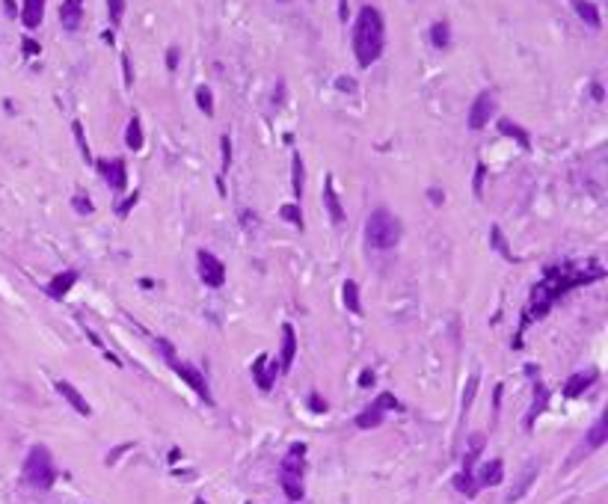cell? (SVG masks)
Listing matches in <instances>:
<instances>
[{"instance_id":"30bf717a","label":"cell","mask_w":608,"mask_h":504,"mask_svg":"<svg viewBox=\"0 0 608 504\" xmlns=\"http://www.w3.org/2000/svg\"><path fill=\"white\" fill-rule=\"evenodd\" d=\"M276 374H279V362L270 359L267 353H262V356L253 362V380H255V386L262 388V392H270L273 380H276Z\"/></svg>"},{"instance_id":"52a82bcc","label":"cell","mask_w":608,"mask_h":504,"mask_svg":"<svg viewBox=\"0 0 608 504\" xmlns=\"http://www.w3.org/2000/svg\"><path fill=\"white\" fill-rule=\"evenodd\" d=\"M169 365H172V371H176L184 383H188L196 395H199L205 403H214V395H211V388H208V380L193 368V365H188V362H178V359H169Z\"/></svg>"},{"instance_id":"5bb4252c","label":"cell","mask_w":608,"mask_h":504,"mask_svg":"<svg viewBox=\"0 0 608 504\" xmlns=\"http://www.w3.org/2000/svg\"><path fill=\"white\" fill-rule=\"evenodd\" d=\"M297 356V335H294V326L285 323L282 326V350H279V371H291Z\"/></svg>"},{"instance_id":"6da1fadb","label":"cell","mask_w":608,"mask_h":504,"mask_svg":"<svg viewBox=\"0 0 608 504\" xmlns=\"http://www.w3.org/2000/svg\"><path fill=\"white\" fill-rule=\"evenodd\" d=\"M383 45H386V24L374 6H362L353 24V54L362 69L374 66L383 57Z\"/></svg>"},{"instance_id":"d4e9b609","label":"cell","mask_w":608,"mask_h":504,"mask_svg":"<svg viewBox=\"0 0 608 504\" xmlns=\"http://www.w3.org/2000/svg\"><path fill=\"white\" fill-rule=\"evenodd\" d=\"M344 306H347V312L351 314H362V302H359V285L353 282V279H347L344 282Z\"/></svg>"},{"instance_id":"836d02e7","label":"cell","mask_w":608,"mask_h":504,"mask_svg":"<svg viewBox=\"0 0 608 504\" xmlns=\"http://www.w3.org/2000/svg\"><path fill=\"white\" fill-rule=\"evenodd\" d=\"M279 214H282V220H288L291 225H300V229H303V214H300V205L288 202V205H282V208H279Z\"/></svg>"},{"instance_id":"bcb514c9","label":"cell","mask_w":608,"mask_h":504,"mask_svg":"<svg viewBox=\"0 0 608 504\" xmlns=\"http://www.w3.org/2000/svg\"><path fill=\"white\" fill-rule=\"evenodd\" d=\"M3 6H6V15H15V4L12 0H3Z\"/></svg>"},{"instance_id":"ee69618b","label":"cell","mask_w":608,"mask_h":504,"mask_svg":"<svg viewBox=\"0 0 608 504\" xmlns=\"http://www.w3.org/2000/svg\"><path fill=\"white\" fill-rule=\"evenodd\" d=\"M371 383H374V374H371V371H362V377H359V386L368 388Z\"/></svg>"},{"instance_id":"8992f818","label":"cell","mask_w":608,"mask_h":504,"mask_svg":"<svg viewBox=\"0 0 608 504\" xmlns=\"http://www.w3.org/2000/svg\"><path fill=\"white\" fill-rule=\"evenodd\" d=\"M199 276H202V282L208 285V288H222L226 285V264H222L214 252H208V249H199Z\"/></svg>"},{"instance_id":"9c48e42d","label":"cell","mask_w":608,"mask_h":504,"mask_svg":"<svg viewBox=\"0 0 608 504\" xmlns=\"http://www.w3.org/2000/svg\"><path fill=\"white\" fill-rule=\"evenodd\" d=\"M95 167H98V172L104 175V181L110 184V190H125V187H128V167H125V160H122V158H116V160H98Z\"/></svg>"},{"instance_id":"f35d334b","label":"cell","mask_w":608,"mask_h":504,"mask_svg":"<svg viewBox=\"0 0 608 504\" xmlns=\"http://www.w3.org/2000/svg\"><path fill=\"white\" fill-rule=\"evenodd\" d=\"M136 199H140V193L134 190V193H131V196H128V199H125V202H122V205L116 208V211H119V217H125V214H128V211H131V208L136 205Z\"/></svg>"},{"instance_id":"d6986e66","label":"cell","mask_w":608,"mask_h":504,"mask_svg":"<svg viewBox=\"0 0 608 504\" xmlns=\"http://www.w3.org/2000/svg\"><path fill=\"white\" fill-rule=\"evenodd\" d=\"M573 4V9H576V15L588 24L591 30H600L602 27V18H600V9L591 4V0H570Z\"/></svg>"},{"instance_id":"44dd1931","label":"cell","mask_w":608,"mask_h":504,"mask_svg":"<svg viewBox=\"0 0 608 504\" xmlns=\"http://www.w3.org/2000/svg\"><path fill=\"white\" fill-rule=\"evenodd\" d=\"M499 131L504 134V136H511V140H516L523 148H531V136H528V131H523L519 125H514L511 119H499Z\"/></svg>"},{"instance_id":"f546056e","label":"cell","mask_w":608,"mask_h":504,"mask_svg":"<svg viewBox=\"0 0 608 504\" xmlns=\"http://www.w3.org/2000/svg\"><path fill=\"white\" fill-rule=\"evenodd\" d=\"M71 134H74V140H78V148H80L83 160L92 163V151H90V143H86V136H83V125H80V122H71Z\"/></svg>"},{"instance_id":"ba28073f","label":"cell","mask_w":608,"mask_h":504,"mask_svg":"<svg viewBox=\"0 0 608 504\" xmlns=\"http://www.w3.org/2000/svg\"><path fill=\"white\" fill-rule=\"evenodd\" d=\"M493 116H495V95L487 90V92H481V95L472 101V107H469V128L481 131Z\"/></svg>"},{"instance_id":"5b68a950","label":"cell","mask_w":608,"mask_h":504,"mask_svg":"<svg viewBox=\"0 0 608 504\" xmlns=\"http://www.w3.org/2000/svg\"><path fill=\"white\" fill-rule=\"evenodd\" d=\"M389 410H401V403H398V398H395L392 392H383L374 403H371L368 410H362V412L356 415V427H362V430H371V427H380Z\"/></svg>"},{"instance_id":"7c38bea8","label":"cell","mask_w":608,"mask_h":504,"mask_svg":"<svg viewBox=\"0 0 608 504\" xmlns=\"http://www.w3.org/2000/svg\"><path fill=\"white\" fill-rule=\"evenodd\" d=\"M504 481V463L502 460H490V463H481V469L475 475V484L481 486H499Z\"/></svg>"},{"instance_id":"7402d4cb","label":"cell","mask_w":608,"mask_h":504,"mask_svg":"<svg viewBox=\"0 0 608 504\" xmlns=\"http://www.w3.org/2000/svg\"><path fill=\"white\" fill-rule=\"evenodd\" d=\"M143 143H146V136H143V125H140V119H136V116H131L128 128H125V146H128L131 151H140Z\"/></svg>"},{"instance_id":"f1b7e54d","label":"cell","mask_w":608,"mask_h":504,"mask_svg":"<svg viewBox=\"0 0 608 504\" xmlns=\"http://www.w3.org/2000/svg\"><path fill=\"white\" fill-rule=\"evenodd\" d=\"M291 190L297 199L303 196V158L300 155H294V160H291Z\"/></svg>"},{"instance_id":"2e32d148","label":"cell","mask_w":608,"mask_h":504,"mask_svg":"<svg viewBox=\"0 0 608 504\" xmlns=\"http://www.w3.org/2000/svg\"><path fill=\"white\" fill-rule=\"evenodd\" d=\"M45 21V0H24L21 6V24L27 30H36Z\"/></svg>"},{"instance_id":"e575fe53","label":"cell","mask_w":608,"mask_h":504,"mask_svg":"<svg viewBox=\"0 0 608 504\" xmlns=\"http://www.w3.org/2000/svg\"><path fill=\"white\" fill-rule=\"evenodd\" d=\"M107 15H110V24H122L125 18V0H107Z\"/></svg>"},{"instance_id":"277c9868","label":"cell","mask_w":608,"mask_h":504,"mask_svg":"<svg viewBox=\"0 0 608 504\" xmlns=\"http://www.w3.org/2000/svg\"><path fill=\"white\" fill-rule=\"evenodd\" d=\"M303 472H306V445L297 442L288 448V454L282 460V469H279V484L291 501L303 498Z\"/></svg>"},{"instance_id":"f6af8a7d","label":"cell","mask_w":608,"mask_h":504,"mask_svg":"<svg viewBox=\"0 0 608 504\" xmlns=\"http://www.w3.org/2000/svg\"><path fill=\"white\" fill-rule=\"evenodd\" d=\"M591 92H593V98H597V101H602V86H600V83H593Z\"/></svg>"},{"instance_id":"4316f807","label":"cell","mask_w":608,"mask_h":504,"mask_svg":"<svg viewBox=\"0 0 608 504\" xmlns=\"http://www.w3.org/2000/svg\"><path fill=\"white\" fill-rule=\"evenodd\" d=\"M546 400H549V388H546L543 383H537V386H535V407H531L528 419H525V424H528V427L535 424V419H537V415L546 410Z\"/></svg>"},{"instance_id":"e0dca14e","label":"cell","mask_w":608,"mask_h":504,"mask_svg":"<svg viewBox=\"0 0 608 504\" xmlns=\"http://www.w3.org/2000/svg\"><path fill=\"white\" fill-rule=\"evenodd\" d=\"M74 282H78V270H63V273H57L54 279H51V285H48V294H51L54 300H63V297L71 291Z\"/></svg>"},{"instance_id":"ffe728a7","label":"cell","mask_w":608,"mask_h":504,"mask_svg":"<svg viewBox=\"0 0 608 504\" xmlns=\"http://www.w3.org/2000/svg\"><path fill=\"white\" fill-rule=\"evenodd\" d=\"M593 380H597V374H593V371H588V374H573V377L567 380V386H564V398H579V395H585V388H591Z\"/></svg>"},{"instance_id":"7dc6e473","label":"cell","mask_w":608,"mask_h":504,"mask_svg":"<svg viewBox=\"0 0 608 504\" xmlns=\"http://www.w3.org/2000/svg\"><path fill=\"white\" fill-rule=\"evenodd\" d=\"M193 504H208V501H205V498H196V501H193Z\"/></svg>"},{"instance_id":"b9f144b4","label":"cell","mask_w":608,"mask_h":504,"mask_svg":"<svg viewBox=\"0 0 608 504\" xmlns=\"http://www.w3.org/2000/svg\"><path fill=\"white\" fill-rule=\"evenodd\" d=\"M336 86H339V90H341V92H353V90H356V83H353V78H339V80H336Z\"/></svg>"},{"instance_id":"ac0fdd59","label":"cell","mask_w":608,"mask_h":504,"mask_svg":"<svg viewBox=\"0 0 608 504\" xmlns=\"http://www.w3.org/2000/svg\"><path fill=\"white\" fill-rule=\"evenodd\" d=\"M324 205H327L330 220L339 225V223L344 220V208H341V199H339V193H336V187H332V175H330L327 184H324Z\"/></svg>"},{"instance_id":"8d00e7d4","label":"cell","mask_w":608,"mask_h":504,"mask_svg":"<svg viewBox=\"0 0 608 504\" xmlns=\"http://www.w3.org/2000/svg\"><path fill=\"white\" fill-rule=\"evenodd\" d=\"M483 175H487V167H483V163H478V169H475V196L483 193Z\"/></svg>"},{"instance_id":"d590c367","label":"cell","mask_w":608,"mask_h":504,"mask_svg":"<svg viewBox=\"0 0 608 504\" xmlns=\"http://www.w3.org/2000/svg\"><path fill=\"white\" fill-rule=\"evenodd\" d=\"M122 71H125V86L131 90L134 86V71H131V57L128 54H122Z\"/></svg>"},{"instance_id":"1f68e13d","label":"cell","mask_w":608,"mask_h":504,"mask_svg":"<svg viewBox=\"0 0 608 504\" xmlns=\"http://www.w3.org/2000/svg\"><path fill=\"white\" fill-rule=\"evenodd\" d=\"M478 383H481V377H478V374H472V377H469L466 392H463V419H466V412L472 410V400H475V395H478Z\"/></svg>"},{"instance_id":"74e56055","label":"cell","mask_w":608,"mask_h":504,"mask_svg":"<svg viewBox=\"0 0 608 504\" xmlns=\"http://www.w3.org/2000/svg\"><path fill=\"white\" fill-rule=\"evenodd\" d=\"M222 169H229V163H232V140L229 136H222Z\"/></svg>"},{"instance_id":"83f0119b","label":"cell","mask_w":608,"mask_h":504,"mask_svg":"<svg viewBox=\"0 0 608 504\" xmlns=\"http://www.w3.org/2000/svg\"><path fill=\"white\" fill-rule=\"evenodd\" d=\"M535 475H537V463H528V465H525V472H523V481H519V486L514 489L511 496H507V501H519V498H523V496H525V489L531 486V481H535Z\"/></svg>"},{"instance_id":"cb8c5ba5","label":"cell","mask_w":608,"mask_h":504,"mask_svg":"<svg viewBox=\"0 0 608 504\" xmlns=\"http://www.w3.org/2000/svg\"><path fill=\"white\" fill-rule=\"evenodd\" d=\"M430 42H433V48H439V50H445L451 45V27H448V21H437L430 27Z\"/></svg>"},{"instance_id":"8fae6325","label":"cell","mask_w":608,"mask_h":504,"mask_svg":"<svg viewBox=\"0 0 608 504\" xmlns=\"http://www.w3.org/2000/svg\"><path fill=\"white\" fill-rule=\"evenodd\" d=\"M608 442V415L602 412L600 419H597V424L588 430V436H585V442H581V448H579V454L576 457H581V454H593L597 448H602Z\"/></svg>"},{"instance_id":"ab89813d","label":"cell","mask_w":608,"mask_h":504,"mask_svg":"<svg viewBox=\"0 0 608 504\" xmlns=\"http://www.w3.org/2000/svg\"><path fill=\"white\" fill-rule=\"evenodd\" d=\"M167 69H169V71L178 69V48H169V50H167Z\"/></svg>"},{"instance_id":"4fadbf2b","label":"cell","mask_w":608,"mask_h":504,"mask_svg":"<svg viewBox=\"0 0 608 504\" xmlns=\"http://www.w3.org/2000/svg\"><path fill=\"white\" fill-rule=\"evenodd\" d=\"M83 21V0H63V6H59V24H63V30L74 33L80 27Z\"/></svg>"},{"instance_id":"d6a6232c","label":"cell","mask_w":608,"mask_h":504,"mask_svg":"<svg viewBox=\"0 0 608 504\" xmlns=\"http://www.w3.org/2000/svg\"><path fill=\"white\" fill-rule=\"evenodd\" d=\"M71 208L78 211V214H83V217H90V214L95 211V205H92V199L86 196V193H74L71 196Z\"/></svg>"},{"instance_id":"603a6c76","label":"cell","mask_w":608,"mask_h":504,"mask_svg":"<svg viewBox=\"0 0 608 504\" xmlns=\"http://www.w3.org/2000/svg\"><path fill=\"white\" fill-rule=\"evenodd\" d=\"M481 451H483V433H472V436H469V451H466V457H463V469L466 472L475 469V460L481 457Z\"/></svg>"},{"instance_id":"9a60e30c","label":"cell","mask_w":608,"mask_h":504,"mask_svg":"<svg viewBox=\"0 0 608 504\" xmlns=\"http://www.w3.org/2000/svg\"><path fill=\"white\" fill-rule=\"evenodd\" d=\"M54 386H57V392L71 403V410H74V412H80V415H86V419H90V415H92V407L86 403V398H83V395H80L78 388H74L69 380H57Z\"/></svg>"},{"instance_id":"4dcf8cb0","label":"cell","mask_w":608,"mask_h":504,"mask_svg":"<svg viewBox=\"0 0 608 504\" xmlns=\"http://www.w3.org/2000/svg\"><path fill=\"white\" fill-rule=\"evenodd\" d=\"M196 104H199V110L205 113V116H214V95H211L208 86H199V90H196Z\"/></svg>"},{"instance_id":"7a4b0ae2","label":"cell","mask_w":608,"mask_h":504,"mask_svg":"<svg viewBox=\"0 0 608 504\" xmlns=\"http://www.w3.org/2000/svg\"><path fill=\"white\" fill-rule=\"evenodd\" d=\"M401 234H404V225L389 208L371 211V217L365 223V241L371 249H395Z\"/></svg>"},{"instance_id":"484cf974","label":"cell","mask_w":608,"mask_h":504,"mask_svg":"<svg viewBox=\"0 0 608 504\" xmlns=\"http://www.w3.org/2000/svg\"><path fill=\"white\" fill-rule=\"evenodd\" d=\"M454 486H457V493H463L466 498H475L478 496V484H475V472H460L454 477Z\"/></svg>"},{"instance_id":"3957f363","label":"cell","mask_w":608,"mask_h":504,"mask_svg":"<svg viewBox=\"0 0 608 504\" xmlns=\"http://www.w3.org/2000/svg\"><path fill=\"white\" fill-rule=\"evenodd\" d=\"M54 481H57V465H54L51 451L45 445H33L27 460H24V484L45 493V489L54 486Z\"/></svg>"},{"instance_id":"60d3db41","label":"cell","mask_w":608,"mask_h":504,"mask_svg":"<svg viewBox=\"0 0 608 504\" xmlns=\"http://www.w3.org/2000/svg\"><path fill=\"white\" fill-rule=\"evenodd\" d=\"M39 50H42V45H39V42L24 39V54H27V57H36V54H39Z\"/></svg>"},{"instance_id":"7bdbcfd3","label":"cell","mask_w":608,"mask_h":504,"mask_svg":"<svg viewBox=\"0 0 608 504\" xmlns=\"http://www.w3.org/2000/svg\"><path fill=\"white\" fill-rule=\"evenodd\" d=\"M309 403H312V410H315V412H327V400H320L318 395L309 398Z\"/></svg>"}]
</instances>
